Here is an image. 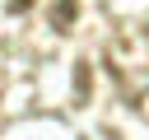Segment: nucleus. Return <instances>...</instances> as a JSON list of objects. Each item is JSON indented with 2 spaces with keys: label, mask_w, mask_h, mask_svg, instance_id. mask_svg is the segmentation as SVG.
<instances>
[{
  "label": "nucleus",
  "mask_w": 149,
  "mask_h": 140,
  "mask_svg": "<svg viewBox=\"0 0 149 140\" xmlns=\"http://www.w3.org/2000/svg\"><path fill=\"white\" fill-rule=\"evenodd\" d=\"M79 19V0H51V28L56 33H70Z\"/></svg>",
  "instance_id": "obj_1"
},
{
  "label": "nucleus",
  "mask_w": 149,
  "mask_h": 140,
  "mask_svg": "<svg viewBox=\"0 0 149 140\" xmlns=\"http://www.w3.org/2000/svg\"><path fill=\"white\" fill-rule=\"evenodd\" d=\"M9 9H14V14H23V9H33V0H9Z\"/></svg>",
  "instance_id": "obj_2"
}]
</instances>
